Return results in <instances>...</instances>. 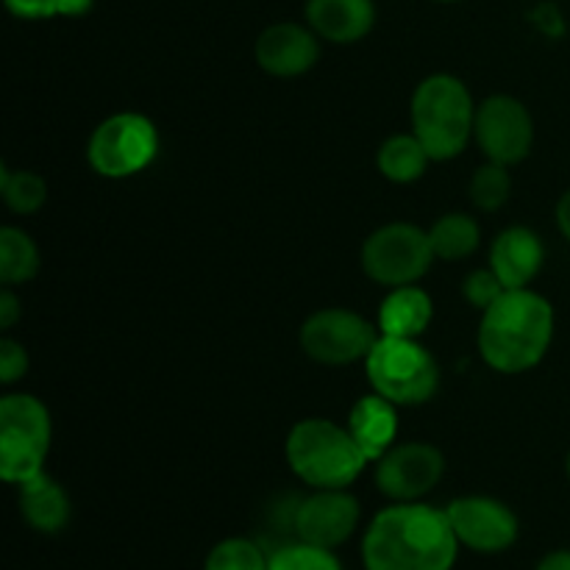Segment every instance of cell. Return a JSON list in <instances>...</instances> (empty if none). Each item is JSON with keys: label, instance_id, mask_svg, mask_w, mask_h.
Returning a JSON list of instances; mask_svg holds the SVG:
<instances>
[{"label": "cell", "instance_id": "4fadbf2b", "mask_svg": "<svg viewBox=\"0 0 570 570\" xmlns=\"http://www.w3.org/2000/svg\"><path fill=\"white\" fill-rule=\"evenodd\" d=\"M360 515V501L348 490H312L295 510L293 527L304 543L334 551L354 538Z\"/></svg>", "mask_w": 570, "mask_h": 570}, {"label": "cell", "instance_id": "603a6c76", "mask_svg": "<svg viewBox=\"0 0 570 570\" xmlns=\"http://www.w3.org/2000/svg\"><path fill=\"white\" fill-rule=\"evenodd\" d=\"M0 193L6 206L17 215H33L48 200V184L33 170H0Z\"/></svg>", "mask_w": 570, "mask_h": 570}, {"label": "cell", "instance_id": "277c9868", "mask_svg": "<svg viewBox=\"0 0 570 570\" xmlns=\"http://www.w3.org/2000/svg\"><path fill=\"white\" fill-rule=\"evenodd\" d=\"M412 134L432 161H449L468 148L476 122V106L465 83L449 72L423 78L412 92Z\"/></svg>", "mask_w": 570, "mask_h": 570}, {"label": "cell", "instance_id": "5bb4252c", "mask_svg": "<svg viewBox=\"0 0 570 570\" xmlns=\"http://www.w3.org/2000/svg\"><path fill=\"white\" fill-rule=\"evenodd\" d=\"M256 65L278 78H295L312 70L321 56L317 33L298 22H276L267 26L256 39Z\"/></svg>", "mask_w": 570, "mask_h": 570}, {"label": "cell", "instance_id": "4dcf8cb0", "mask_svg": "<svg viewBox=\"0 0 570 570\" xmlns=\"http://www.w3.org/2000/svg\"><path fill=\"white\" fill-rule=\"evenodd\" d=\"M534 570H570V551L568 549L551 551V554H546L543 560L538 562V568Z\"/></svg>", "mask_w": 570, "mask_h": 570}, {"label": "cell", "instance_id": "8fae6325", "mask_svg": "<svg viewBox=\"0 0 570 570\" xmlns=\"http://www.w3.org/2000/svg\"><path fill=\"white\" fill-rule=\"evenodd\" d=\"M445 473V456L432 443H395L376 460L379 493L390 501H421L432 493Z\"/></svg>", "mask_w": 570, "mask_h": 570}, {"label": "cell", "instance_id": "3957f363", "mask_svg": "<svg viewBox=\"0 0 570 570\" xmlns=\"http://www.w3.org/2000/svg\"><path fill=\"white\" fill-rule=\"evenodd\" d=\"M284 456L289 471L312 490H348L371 465L348 426L326 417L295 423L284 443Z\"/></svg>", "mask_w": 570, "mask_h": 570}, {"label": "cell", "instance_id": "8992f818", "mask_svg": "<svg viewBox=\"0 0 570 570\" xmlns=\"http://www.w3.org/2000/svg\"><path fill=\"white\" fill-rule=\"evenodd\" d=\"M50 412L37 395L9 393L0 399V476L9 484H26L45 473L50 451Z\"/></svg>", "mask_w": 570, "mask_h": 570}, {"label": "cell", "instance_id": "6da1fadb", "mask_svg": "<svg viewBox=\"0 0 570 570\" xmlns=\"http://www.w3.org/2000/svg\"><path fill=\"white\" fill-rule=\"evenodd\" d=\"M456 557L460 540L445 510L421 501H393L362 538L365 570H451Z\"/></svg>", "mask_w": 570, "mask_h": 570}, {"label": "cell", "instance_id": "836d02e7", "mask_svg": "<svg viewBox=\"0 0 570 570\" xmlns=\"http://www.w3.org/2000/svg\"><path fill=\"white\" fill-rule=\"evenodd\" d=\"M566 471H568V479H570V451H568V460H566Z\"/></svg>", "mask_w": 570, "mask_h": 570}, {"label": "cell", "instance_id": "2e32d148", "mask_svg": "<svg viewBox=\"0 0 570 570\" xmlns=\"http://www.w3.org/2000/svg\"><path fill=\"white\" fill-rule=\"evenodd\" d=\"M304 14L306 26L334 45L360 42L376 26L373 0H306Z\"/></svg>", "mask_w": 570, "mask_h": 570}, {"label": "cell", "instance_id": "9a60e30c", "mask_svg": "<svg viewBox=\"0 0 570 570\" xmlns=\"http://www.w3.org/2000/svg\"><path fill=\"white\" fill-rule=\"evenodd\" d=\"M546 248L527 226H510L490 245V267L507 289H523L543 267Z\"/></svg>", "mask_w": 570, "mask_h": 570}, {"label": "cell", "instance_id": "1f68e13d", "mask_svg": "<svg viewBox=\"0 0 570 570\" xmlns=\"http://www.w3.org/2000/svg\"><path fill=\"white\" fill-rule=\"evenodd\" d=\"M95 6V0H59L61 17H83Z\"/></svg>", "mask_w": 570, "mask_h": 570}, {"label": "cell", "instance_id": "7c38bea8", "mask_svg": "<svg viewBox=\"0 0 570 570\" xmlns=\"http://www.w3.org/2000/svg\"><path fill=\"white\" fill-rule=\"evenodd\" d=\"M451 529L465 549L476 554H501L512 549L521 532L518 515L499 499L490 495H462L445 507Z\"/></svg>", "mask_w": 570, "mask_h": 570}, {"label": "cell", "instance_id": "ba28073f", "mask_svg": "<svg viewBox=\"0 0 570 570\" xmlns=\"http://www.w3.org/2000/svg\"><path fill=\"white\" fill-rule=\"evenodd\" d=\"M438 259L429 232L412 223H387L362 245V271L382 287H404L423 278Z\"/></svg>", "mask_w": 570, "mask_h": 570}, {"label": "cell", "instance_id": "ac0fdd59", "mask_svg": "<svg viewBox=\"0 0 570 570\" xmlns=\"http://www.w3.org/2000/svg\"><path fill=\"white\" fill-rule=\"evenodd\" d=\"M17 504H20L22 521L39 534L61 532L70 521V495L48 473H39V476L20 484Z\"/></svg>", "mask_w": 570, "mask_h": 570}, {"label": "cell", "instance_id": "d4e9b609", "mask_svg": "<svg viewBox=\"0 0 570 570\" xmlns=\"http://www.w3.org/2000/svg\"><path fill=\"white\" fill-rule=\"evenodd\" d=\"M471 200L484 212H495L510 200L512 193V176L510 167L499 165V161H488L479 167L471 178Z\"/></svg>", "mask_w": 570, "mask_h": 570}, {"label": "cell", "instance_id": "484cf974", "mask_svg": "<svg viewBox=\"0 0 570 570\" xmlns=\"http://www.w3.org/2000/svg\"><path fill=\"white\" fill-rule=\"evenodd\" d=\"M267 570H343V566L334 551L298 540V543H289L271 554Z\"/></svg>", "mask_w": 570, "mask_h": 570}, {"label": "cell", "instance_id": "7402d4cb", "mask_svg": "<svg viewBox=\"0 0 570 570\" xmlns=\"http://www.w3.org/2000/svg\"><path fill=\"white\" fill-rule=\"evenodd\" d=\"M39 273V248L22 228H0V282L6 287L31 282Z\"/></svg>", "mask_w": 570, "mask_h": 570}, {"label": "cell", "instance_id": "4316f807", "mask_svg": "<svg viewBox=\"0 0 570 570\" xmlns=\"http://www.w3.org/2000/svg\"><path fill=\"white\" fill-rule=\"evenodd\" d=\"M504 293H507V287L501 284V278L495 276L493 267L473 271L471 276L462 282V295H465V298L471 301L473 306H479L482 312L488 309L490 304H495V301H499Z\"/></svg>", "mask_w": 570, "mask_h": 570}, {"label": "cell", "instance_id": "9c48e42d", "mask_svg": "<svg viewBox=\"0 0 570 570\" xmlns=\"http://www.w3.org/2000/svg\"><path fill=\"white\" fill-rule=\"evenodd\" d=\"M379 337H382V332L373 323H367L356 312L340 309V306L317 309L301 326L304 354L321 365L334 367L365 362Z\"/></svg>", "mask_w": 570, "mask_h": 570}, {"label": "cell", "instance_id": "f546056e", "mask_svg": "<svg viewBox=\"0 0 570 570\" xmlns=\"http://www.w3.org/2000/svg\"><path fill=\"white\" fill-rule=\"evenodd\" d=\"M20 317H22L20 298L11 293V287H3V293H0V328H6V332H9V328L14 326Z\"/></svg>", "mask_w": 570, "mask_h": 570}, {"label": "cell", "instance_id": "ffe728a7", "mask_svg": "<svg viewBox=\"0 0 570 570\" xmlns=\"http://www.w3.org/2000/svg\"><path fill=\"white\" fill-rule=\"evenodd\" d=\"M432 156L426 154L421 139L415 134H395L384 139L376 154L379 173L393 184H412L426 173Z\"/></svg>", "mask_w": 570, "mask_h": 570}, {"label": "cell", "instance_id": "83f0119b", "mask_svg": "<svg viewBox=\"0 0 570 570\" xmlns=\"http://www.w3.org/2000/svg\"><path fill=\"white\" fill-rule=\"evenodd\" d=\"M28 373V351L17 340H0V382L14 384Z\"/></svg>", "mask_w": 570, "mask_h": 570}, {"label": "cell", "instance_id": "5b68a950", "mask_svg": "<svg viewBox=\"0 0 570 570\" xmlns=\"http://www.w3.org/2000/svg\"><path fill=\"white\" fill-rule=\"evenodd\" d=\"M365 373L373 393L384 395L395 406L426 404L440 387L438 360L410 337L382 334L367 354Z\"/></svg>", "mask_w": 570, "mask_h": 570}, {"label": "cell", "instance_id": "7a4b0ae2", "mask_svg": "<svg viewBox=\"0 0 570 570\" xmlns=\"http://www.w3.org/2000/svg\"><path fill=\"white\" fill-rule=\"evenodd\" d=\"M476 340L479 354L493 371H532L554 340V309L534 289H507L482 312Z\"/></svg>", "mask_w": 570, "mask_h": 570}, {"label": "cell", "instance_id": "d6a6232c", "mask_svg": "<svg viewBox=\"0 0 570 570\" xmlns=\"http://www.w3.org/2000/svg\"><path fill=\"white\" fill-rule=\"evenodd\" d=\"M557 226H560L562 237L570 243V189L562 195L560 204H557Z\"/></svg>", "mask_w": 570, "mask_h": 570}, {"label": "cell", "instance_id": "f1b7e54d", "mask_svg": "<svg viewBox=\"0 0 570 570\" xmlns=\"http://www.w3.org/2000/svg\"><path fill=\"white\" fill-rule=\"evenodd\" d=\"M3 3L20 20H50L59 14V0H3Z\"/></svg>", "mask_w": 570, "mask_h": 570}, {"label": "cell", "instance_id": "cb8c5ba5", "mask_svg": "<svg viewBox=\"0 0 570 570\" xmlns=\"http://www.w3.org/2000/svg\"><path fill=\"white\" fill-rule=\"evenodd\" d=\"M271 557L248 538H226L209 551L204 570H267Z\"/></svg>", "mask_w": 570, "mask_h": 570}, {"label": "cell", "instance_id": "44dd1931", "mask_svg": "<svg viewBox=\"0 0 570 570\" xmlns=\"http://www.w3.org/2000/svg\"><path fill=\"white\" fill-rule=\"evenodd\" d=\"M429 239H432V250L438 259L460 262L479 248L482 232H479V223L473 217L451 212L429 228Z\"/></svg>", "mask_w": 570, "mask_h": 570}, {"label": "cell", "instance_id": "52a82bcc", "mask_svg": "<svg viewBox=\"0 0 570 570\" xmlns=\"http://www.w3.org/2000/svg\"><path fill=\"white\" fill-rule=\"evenodd\" d=\"M159 150V131L139 111H117L98 122L87 142V159L104 178H128L142 173Z\"/></svg>", "mask_w": 570, "mask_h": 570}, {"label": "cell", "instance_id": "e0dca14e", "mask_svg": "<svg viewBox=\"0 0 570 570\" xmlns=\"http://www.w3.org/2000/svg\"><path fill=\"white\" fill-rule=\"evenodd\" d=\"M348 432L371 462L387 454L399 438V406L373 393L356 401L348 412Z\"/></svg>", "mask_w": 570, "mask_h": 570}, {"label": "cell", "instance_id": "e575fe53", "mask_svg": "<svg viewBox=\"0 0 570 570\" xmlns=\"http://www.w3.org/2000/svg\"><path fill=\"white\" fill-rule=\"evenodd\" d=\"M438 3H456V0H438Z\"/></svg>", "mask_w": 570, "mask_h": 570}, {"label": "cell", "instance_id": "d6986e66", "mask_svg": "<svg viewBox=\"0 0 570 570\" xmlns=\"http://www.w3.org/2000/svg\"><path fill=\"white\" fill-rule=\"evenodd\" d=\"M432 317L434 306L426 289L404 284V287L390 289V295L379 306V332L387 337L417 340L429 328Z\"/></svg>", "mask_w": 570, "mask_h": 570}, {"label": "cell", "instance_id": "30bf717a", "mask_svg": "<svg viewBox=\"0 0 570 570\" xmlns=\"http://www.w3.org/2000/svg\"><path fill=\"white\" fill-rule=\"evenodd\" d=\"M473 137L488 161L518 165L534 145V122L527 106L512 95H493L476 106Z\"/></svg>", "mask_w": 570, "mask_h": 570}]
</instances>
